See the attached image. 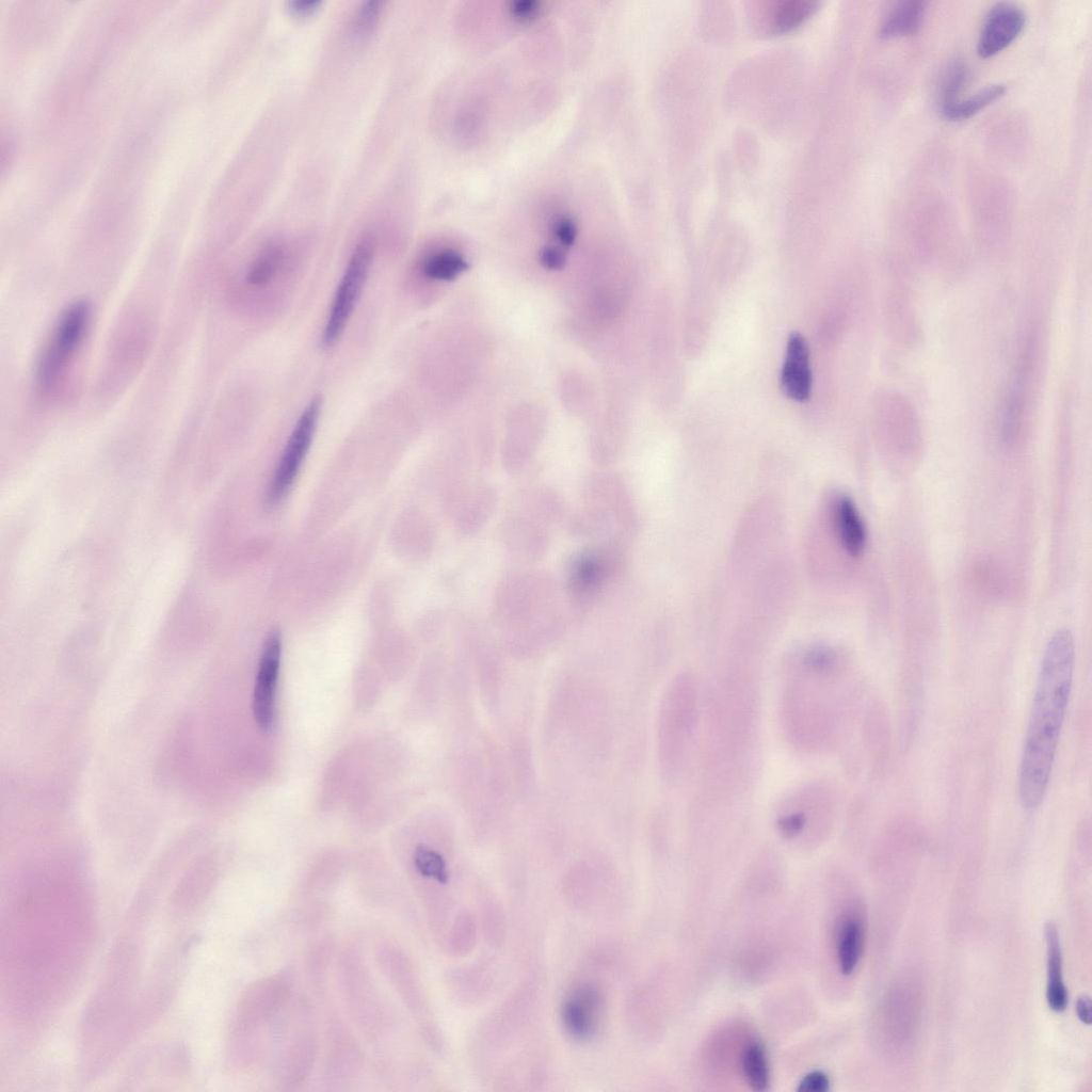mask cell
<instances>
[{
  "instance_id": "obj_15",
  "label": "cell",
  "mask_w": 1092,
  "mask_h": 1092,
  "mask_svg": "<svg viewBox=\"0 0 1092 1092\" xmlns=\"http://www.w3.org/2000/svg\"><path fill=\"white\" fill-rule=\"evenodd\" d=\"M374 255V241L364 237L355 246L334 294L321 343L332 347L343 333L360 296Z\"/></svg>"
},
{
  "instance_id": "obj_10",
  "label": "cell",
  "mask_w": 1092,
  "mask_h": 1092,
  "mask_svg": "<svg viewBox=\"0 0 1092 1092\" xmlns=\"http://www.w3.org/2000/svg\"><path fill=\"white\" fill-rule=\"evenodd\" d=\"M91 317L85 301L69 304L59 316L36 368L37 387L44 395L53 394L62 385L84 343Z\"/></svg>"
},
{
  "instance_id": "obj_3",
  "label": "cell",
  "mask_w": 1092,
  "mask_h": 1092,
  "mask_svg": "<svg viewBox=\"0 0 1092 1092\" xmlns=\"http://www.w3.org/2000/svg\"><path fill=\"white\" fill-rule=\"evenodd\" d=\"M493 616L510 647L520 653L539 649L563 626L552 579L535 572L513 573L500 581L494 595Z\"/></svg>"
},
{
  "instance_id": "obj_12",
  "label": "cell",
  "mask_w": 1092,
  "mask_h": 1092,
  "mask_svg": "<svg viewBox=\"0 0 1092 1092\" xmlns=\"http://www.w3.org/2000/svg\"><path fill=\"white\" fill-rule=\"evenodd\" d=\"M625 560V547L620 536H609L575 555L568 563L565 581L571 605L580 610L589 608L619 576Z\"/></svg>"
},
{
  "instance_id": "obj_25",
  "label": "cell",
  "mask_w": 1092,
  "mask_h": 1092,
  "mask_svg": "<svg viewBox=\"0 0 1092 1092\" xmlns=\"http://www.w3.org/2000/svg\"><path fill=\"white\" fill-rule=\"evenodd\" d=\"M496 503L497 493L493 485L485 482L473 483L460 517L462 530L473 534L481 530L494 513Z\"/></svg>"
},
{
  "instance_id": "obj_40",
  "label": "cell",
  "mask_w": 1092,
  "mask_h": 1092,
  "mask_svg": "<svg viewBox=\"0 0 1092 1092\" xmlns=\"http://www.w3.org/2000/svg\"><path fill=\"white\" fill-rule=\"evenodd\" d=\"M559 238L564 244H569L574 238V230L569 224H562L559 228Z\"/></svg>"
},
{
  "instance_id": "obj_32",
  "label": "cell",
  "mask_w": 1092,
  "mask_h": 1092,
  "mask_svg": "<svg viewBox=\"0 0 1092 1092\" xmlns=\"http://www.w3.org/2000/svg\"><path fill=\"white\" fill-rule=\"evenodd\" d=\"M1005 84H991L984 89L976 92L965 99H960L950 108L942 112L943 116L949 121H963L967 119L993 101L1000 98L1006 92Z\"/></svg>"
},
{
  "instance_id": "obj_14",
  "label": "cell",
  "mask_w": 1092,
  "mask_h": 1092,
  "mask_svg": "<svg viewBox=\"0 0 1092 1092\" xmlns=\"http://www.w3.org/2000/svg\"><path fill=\"white\" fill-rule=\"evenodd\" d=\"M364 1065L362 1047L344 1019L327 1007L321 1082L326 1090H342L359 1076Z\"/></svg>"
},
{
  "instance_id": "obj_39",
  "label": "cell",
  "mask_w": 1092,
  "mask_h": 1092,
  "mask_svg": "<svg viewBox=\"0 0 1092 1092\" xmlns=\"http://www.w3.org/2000/svg\"><path fill=\"white\" fill-rule=\"evenodd\" d=\"M542 261L548 269H560L563 266V257L555 250H546L542 255Z\"/></svg>"
},
{
  "instance_id": "obj_33",
  "label": "cell",
  "mask_w": 1092,
  "mask_h": 1092,
  "mask_svg": "<svg viewBox=\"0 0 1092 1092\" xmlns=\"http://www.w3.org/2000/svg\"><path fill=\"white\" fill-rule=\"evenodd\" d=\"M968 79V68L960 60L951 62L945 69L938 86L941 113L960 100V93Z\"/></svg>"
},
{
  "instance_id": "obj_2",
  "label": "cell",
  "mask_w": 1092,
  "mask_h": 1092,
  "mask_svg": "<svg viewBox=\"0 0 1092 1092\" xmlns=\"http://www.w3.org/2000/svg\"><path fill=\"white\" fill-rule=\"evenodd\" d=\"M1075 667V643L1067 629L1048 640L1040 664L1022 752L1018 794L1028 810L1042 803L1066 714Z\"/></svg>"
},
{
  "instance_id": "obj_9",
  "label": "cell",
  "mask_w": 1092,
  "mask_h": 1092,
  "mask_svg": "<svg viewBox=\"0 0 1092 1092\" xmlns=\"http://www.w3.org/2000/svg\"><path fill=\"white\" fill-rule=\"evenodd\" d=\"M582 497L583 507L569 518V528L575 534L592 536L611 527H615L617 534L630 530L633 521L631 501L617 473L591 475Z\"/></svg>"
},
{
  "instance_id": "obj_27",
  "label": "cell",
  "mask_w": 1092,
  "mask_h": 1092,
  "mask_svg": "<svg viewBox=\"0 0 1092 1092\" xmlns=\"http://www.w3.org/2000/svg\"><path fill=\"white\" fill-rule=\"evenodd\" d=\"M862 921L854 916L845 918L837 931V959L840 971L851 975L858 965L863 949Z\"/></svg>"
},
{
  "instance_id": "obj_13",
  "label": "cell",
  "mask_w": 1092,
  "mask_h": 1092,
  "mask_svg": "<svg viewBox=\"0 0 1092 1092\" xmlns=\"http://www.w3.org/2000/svg\"><path fill=\"white\" fill-rule=\"evenodd\" d=\"M559 521L555 511L531 492L521 510L503 523L502 541L515 559L532 562L542 558L549 545L550 526Z\"/></svg>"
},
{
  "instance_id": "obj_21",
  "label": "cell",
  "mask_w": 1092,
  "mask_h": 1092,
  "mask_svg": "<svg viewBox=\"0 0 1092 1092\" xmlns=\"http://www.w3.org/2000/svg\"><path fill=\"white\" fill-rule=\"evenodd\" d=\"M784 395L794 401H805L812 391L809 352L804 337L791 333L786 344L785 359L780 376Z\"/></svg>"
},
{
  "instance_id": "obj_22",
  "label": "cell",
  "mask_w": 1092,
  "mask_h": 1092,
  "mask_svg": "<svg viewBox=\"0 0 1092 1092\" xmlns=\"http://www.w3.org/2000/svg\"><path fill=\"white\" fill-rule=\"evenodd\" d=\"M1047 949V983L1046 1001L1054 1012H1062L1067 1006V990L1062 976V952L1059 932L1051 921L1046 922L1044 928Z\"/></svg>"
},
{
  "instance_id": "obj_37",
  "label": "cell",
  "mask_w": 1092,
  "mask_h": 1092,
  "mask_svg": "<svg viewBox=\"0 0 1092 1092\" xmlns=\"http://www.w3.org/2000/svg\"><path fill=\"white\" fill-rule=\"evenodd\" d=\"M321 4L319 0H295L288 3L289 10L292 14L298 16H305L314 11Z\"/></svg>"
},
{
  "instance_id": "obj_36",
  "label": "cell",
  "mask_w": 1092,
  "mask_h": 1092,
  "mask_svg": "<svg viewBox=\"0 0 1092 1092\" xmlns=\"http://www.w3.org/2000/svg\"><path fill=\"white\" fill-rule=\"evenodd\" d=\"M830 1087L831 1082L825 1073L813 1071L801 1079L797 1090L800 1092H826Z\"/></svg>"
},
{
  "instance_id": "obj_34",
  "label": "cell",
  "mask_w": 1092,
  "mask_h": 1092,
  "mask_svg": "<svg viewBox=\"0 0 1092 1092\" xmlns=\"http://www.w3.org/2000/svg\"><path fill=\"white\" fill-rule=\"evenodd\" d=\"M413 865L421 880L444 884L448 880V870L444 857L435 850L420 845L413 854Z\"/></svg>"
},
{
  "instance_id": "obj_8",
  "label": "cell",
  "mask_w": 1092,
  "mask_h": 1092,
  "mask_svg": "<svg viewBox=\"0 0 1092 1092\" xmlns=\"http://www.w3.org/2000/svg\"><path fill=\"white\" fill-rule=\"evenodd\" d=\"M837 813L833 788L824 781H810L789 791L773 815V828L788 842L818 841L834 828Z\"/></svg>"
},
{
  "instance_id": "obj_26",
  "label": "cell",
  "mask_w": 1092,
  "mask_h": 1092,
  "mask_svg": "<svg viewBox=\"0 0 1092 1092\" xmlns=\"http://www.w3.org/2000/svg\"><path fill=\"white\" fill-rule=\"evenodd\" d=\"M335 953V941L326 934L314 941L304 957V970L316 995L326 993L327 971Z\"/></svg>"
},
{
  "instance_id": "obj_29",
  "label": "cell",
  "mask_w": 1092,
  "mask_h": 1092,
  "mask_svg": "<svg viewBox=\"0 0 1092 1092\" xmlns=\"http://www.w3.org/2000/svg\"><path fill=\"white\" fill-rule=\"evenodd\" d=\"M817 2L810 0H780L768 10V25L773 32H787L806 20L816 10Z\"/></svg>"
},
{
  "instance_id": "obj_19",
  "label": "cell",
  "mask_w": 1092,
  "mask_h": 1092,
  "mask_svg": "<svg viewBox=\"0 0 1092 1092\" xmlns=\"http://www.w3.org/2000/svg\"><path fill=\"white\" fill-rule=\"evenodd\" d=\"M1026 25L1024 10L1012 2L992 6L984 17L977 43V52L991 58L1007 48L1022 33Z\"/></svg>"
},
{
  "instance_id": "obj_35",
  "label": "cell",
  "mask_w": 1092,
  "mask_h": 1092,
  "mask_svg": "<svg viewBox=\"0 0 1092 1092\" xmlns=\"http://www.w3.org/2000/svg\"><path fill=\"white\" fill-rule=\"evenodd\" d=\"M382 9L381 1H367L362 4L356 14L355 29L358 32H367L375 23Z\"/></svg>"
},
{
  "instance_id": "obj_7",
  "label": "cell",
  "mask_w": 1092,
  "mask_h": 1092,
  "mask_svg": "<svg viewBox=\"0 0 1092 1092\" xmlns=\"http://www.w3.org/2000/svg\"><path fill=\"white\" fill-rule=\"evenodd\" d=\"M336 979L348 1017L368 1042H379L390 1028V1016L362 949L342 947L336 958Z\"/></svg>"
},
{
  "instance_id": "obj_28",
  "label": "cell",
  "mask_w": 1092,
  "mask_h": 1092,
  "mask_svg": "<svg viewBox=\"0 0 1092 1092\" xmlns=\"http://www.w3.org/2000/svg\"><path fill=\"white\" fill-rule=\"evenodd\" d=\"M286 260L284 246L270 243L252 260L245 274V282L253 288L267 287L275 279Z\"/></svg>"
},
{
  "instance_id": "obj_20",
  "label": "cell",
  "mask_w": 1092,
  "mask_h": 1092,
  "mask_svg": "<svg viewBox=\"0 0 1092 1092\" xmlns=\"http://www.w3.org/2000/svg\"><path fill=\"white\" fill-rule=\"evenodd\" d=\"M1032 363V351L1028 347L1018 363L1002 414L1001 437L1002 441L1007 445L1013 444L1021 432L1023 416L1026 413L1030 398Z\"/></svg>"
},
{
  "instance_id": "obj_31",
  "label": "cell",
  "mask_w": 1092,
  "mask_h": 1092,
  "mask_svg": "<svg viewBox=\"0 0 1092 1092\" xmlns=\"http://www.w3.org/2000/svg\"><path fill=\"white\" fill-rule=\"evenodd\" d=\"M466 269L464 258L452 250L431 253L424 257L420 266L423 276L433 280H451Z\"/></svg>"
},
{
  "instance_id": "obj_38",
  "label": "cell",
  "mask_w": 1092,
  "mask_h": 1092,
  "mask_svg": "<svg viewBox=\"0 0 1092 1092\" xmlns=\"http://www.w3.org/2000/svg\"><path fill=\"white\" fill-rule=\"evenodd\" d=\"M1076 1013L1079 1021L1085 1025H1090L1092 1022L1091 1015V1001L1088 996H1081L1076 1002Z\"/></svg>"
},
{
  "instance_id": "obj_4",
  "label": "cell",
  "mask_w": 1092,
  "mask_h": 1092,
  "mask_svg": "<svg viewBox=\"0 0 1092 1092\" xmlns=\"http://www.w3.org/2000/svg\"><path fill=\"white\" fill-rule=\"evenodd\" d=\"M273 1034L272 1085L279 1091L294 1090L311 1074L320 1046L315 1010L306 996L293 995L278 1017Z\"/></svg>"
},
{
  "instance_id": "obj_24",
  "label": "cell",
  "mask_w": 1092,
  "mask_h": 1092,
  "mask_svg": "<svg viewBox=\"0 0 1092 1092\" xmlns=\"http://www.w3.org/2000/svg\"><path fill=\"white\" fill-rule=\"evenodd\" d=\"M833 519L842 547L851 556L861 555L866 545V529L854 502L839 497L833 505Z\"/></svg>"
},
{
  "instance_id": "obj_17",
  "label": "cell",
  "mask_w": 1092,
  "mask_h": 1092,
  "mask_svg": "<svg viewBox=\"0 0 1092 1092\" xmlns=\"http://www.w3.org/2000/svg\"><path fill=\"white\" fill-rule=\"evenodd\" d=\"M282 657V637L272 630L264 639L253 691L252 709L255 722L263 730H270L275 719V695Z\"/></svg>"
},
{
  "instance_id": "obj_23",
  "label": "cell",
  "mask_w": 1092,
  "mask_h": 1092,
  "mask_svg": "<svg viewBox=\"0 0 1092 1092\" xmlns=\"http://www.w3.org/2000/svg\"><path fill=\"white\" fill-rule=\"evenodd\" d=\"M925 1L903 0L896 2L884 16L878 35L882 39L911 36L916 34L926 15Z\"/></svg>"
},
{
  "instance_id": "obj_16",
  "label": "cell",
  "mask_w": 1092,
  "mask_h": 1092,
  "mask_svg": "<svg viewBox=\"0 0 1092 1092\" xmlns=\"http://www.w3.org/2000/svg\"><path fill=\"white\" fill-rule=\"evenodd\" d=\"M320 410L321 398L316 397L296 420L266 492L264 504L269 509L276 507L289 493L311 445Z\"/></svg>"
},
{
  "instance_id": "obj_5",
  "label": "cell",
  "mask_w": 1092,
  "mask_h": 1092,
  "mask_svg": "<svg viewBox=\"0 0 1092 1092\" xmlns=\"http://www.w3.org/2000/svg\"><path fill=\"white\" fill-rule=\"evenodd\" d=\"M700 686L685 672L668 686L657 722V753L664 778H677L686 768L694 741L700 712Z\"/></svg>"
},
{
  "instance_id": "obj_6",
  "label": "cell",
  "mask_w": 1092,
  "mask_h": 1092,
  "mask_svg": "<svg viewBox=\"0 0 1092 1092\" xmlns=\"http://www.w3.org/2000/svg\"><path fill=\"white\" fill-rule=\"evenodd\" d=\"M293 995V978L288 970L264 976L246 989L234 1029L242 1065H253L266 1053L269 1033H273Z\"/></svg>"
},
{
  "instance_id": "obj_18",
  "label": "cell",
  "mask_w": 1092,
  "mask_h": 1092,
  "mask_svg": "<svg viewBox=\"0 0 1092 1092\" xmlns=\"http://www.w3.org/2000/svg\"><path fill=\"white\" fill-rule=\"evenodd\" d=\"M604 1011L601 992L591 984L575 989L563 1001L564 1030L576 1041H589L598 1031Z\"/></svg>"
},
{
  "instance_id": "obj_11",
  "label": "cell",
  "mask_w": 1092,
  "mask_h": 1092,
  "mask_svg": "<svg viewBox=\"0 0 1092 1092\" xmlns=\"http://www.w3.org/2000/svg\"><path fill=\"white\" fill-rule=\"evenodd\" d=\"M376 964L408 1014L415 1021L418 1033L424 1043L439 1050L441 1039L421 981L410 956L394 943H384L375 952Z\"/></svg>"
},
{
  "instance_id": "obj_30",
  "label": "cell",
  "mask_w": 1092,
  "mask_h": 1092,
  "mask_svg": "<svg viewBox=\"0 0 1092 1092\" xmlns=\"http://www.w3.org/2000/svg\"><path fill=\"white\" fill-rule=\"evenodd\" d=\"M741 1071L746 1083L754 1091L769 1087L770 1074L766 1049L759 1042L745 1046L741 1055Z\"/></svg>"
},
{
  "instance_id": "obj_1",
  "label": "cell",
  "mask_w": 1092,
  "mask_h": 1092,
  "mask_svg": "<svg viewBox=\"0 0 1092 1092\" xmlns=\"http://www.w3.org/2000/svg\"><path fill=\"white\" fill-rule=\"evenodd\" d=\"M838 653L826 645L802 651L788 665L781 682L778 718L782 733L797 751L828 752L837 742L841 725Z\"/></svg>"
}]
</instances>
